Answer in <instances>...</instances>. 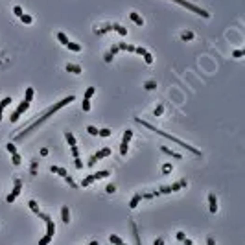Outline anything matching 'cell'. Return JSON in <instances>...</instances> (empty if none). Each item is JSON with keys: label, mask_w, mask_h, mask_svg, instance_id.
Wrapping results in <instances>:
<instances>
[{"label": "cell", "mask_w": 245, "mask_h": 245, "mask_svg": "<svg viewBox=\"0 0 245 245\" xmlns=\"http://www.w3.org/2000/svg\"><path fill=\"white\" fill-rule=\"evenodd\" d=\"M172 170H173V166H172V164H164V166H162V173L166 175V173H170V172H172Z\"/></svg>", "instance_id": "b9f144b4"}, {"label": "cell", "mask_w": 245, "mask_h": 245, "mask_svg": "<svg viewBox=\"0 0 245 245\" xmlns=\"http://www.w3.org/2000/svg\"><path fill=\"white\" fill-rule=\"evenodd\" d=\"M63 179H65V181H67V184H68V186H72V188H76V186H78L76 183H74V179H72L70 175H67V177H63Z\"/></svg>", "instance_id": "f35d334b"}, {"label": "cell", "mask_w": 245, "mask_h": 245, "mask_svg": "<svg viewBox=\"0 0 245 245\" xmlns=\"http://www.w3.org/2000/svg\"><path fill=\"white\" fill-rule=\"evenodd\" d=\"M65 138H67V142H68L70 146H76V136H74L70 131H67V133H65Z\"/></svg>", "instance_id": "d4e9b609"}, {"label": "cell", "mask_w": 245, "mask_h": 245, "mask_svg": "<svg viewBox=\"0 0 245 245\" xmlns=\"http://www.w3.org/2000/svg\"><path fill=\"white\" fill-rule=\"evenodd\" d=\"M172 2H175V4H179V6L186 7L188 11H194L195 15H201L203 19H210V13L207 11V9H201V7L195 6V4H190V2H186V0H172Z\"/></svg>", "instance_id": "277c9868"}, {"label": "cell", "mask_w": 245, "mask_h": 245, "mask_svg": "<svg viewBox=\"0 0 245 245\" xmlns=\"http://www.w3.org/2000/svg\"><path fill=\"white\" fill-rule=\"evenodd\" d=\"M113 30H114V31H118V33L124 35V37L127 35V30H125L124 26H120V24H113Z\"/></svg>", "instance_id": "484cf974"}, {"label": "cell", "mask_w": 245, "mask_h": 245, "mask_svg": "<svg viewBox=\"0 0 245 245\" xmlns=\"http://www.w3.org/2000/svg\"><path fill=\"white\" fill-rule=\"evenodd\" d=\"M39 218L46 223V234L39 240V245H48L52 240H54V236H56V223H54V219H52L48 214H44V212H41Z\"/></svg>", "instance_id": "3957f363"}, {"label": "cell", "mask_w": 245, "mask_h": 245, "mask_svg": "<svg viewBox=\"0 0 245 245\" xmlns=\"http://www.w3.org/2000/svg\"><path fill=\"white\" fill-rule=\"evenodd\" d=\"M67 48H68V50H72V52H81V44H78V42H70V41H68Z\"/></svg>", "instance_id": "cb8c5ba5"}, {"label": "cell", "mask_w": 245, "mask_h": 245, "mask_svg": "<svg viewBox=\"0 0 245 245\" xmlns=\"http://www.w3.org/2000/svg\"><path fill=\"white\" fill-rule=\"evenodd\" d=\"M37 172V162H31V173Z\"/></svg>", "instance_id": "11a10c76"}, {"label": "cell", "mask_w": 245, "mask_h": 245, "mask_svg": "<svg viewBox=\"0 0 245 245\" xmlns=\"http://www.w3.org/2000/svg\"><path fill=\"white\" fill-rule=\"evenodd\" d=\"M113 57H114V56H111V54H107V56H105V63H111V61H113Z\"/></svg>", "instance_id": "db71d44e"}, {"label": "cell", "mask_w": 245, "mask_h": 245, "mask_svg": "<svg viewBox=\"0 0 245 245\" xmlns=\"http://www.w3.org/2000/svg\"><path fill=\"white\" fill-rule=\"evenodd\" d=\"M70 150H72L74 158H76V157H79V150H78V146H70Z\"/></svg>", "instance_id": "ee69618b"}, {"label": "cell", "mask_w": 245, "mask_h": 245, "mask_svg": "<svg viewBox=\"0 0 245 245\" xmlns=\"http://www.w3.org/2000/svg\"><path fill=\"white\" fill-rule=\"evenodd\" d=\"M144 197H142V194H135L133 197H131V201H129V208L131 210H135L138 205H140V201H142Z\"/></svg>", "instance_id": "7c38bea8"}, {"label": "cell", "mask_w": 245, "mask_h": 245, "mask_svg": "<svg viewBox=\"0 0 245 245\" xmlns=\"http://www.w3.org/2000/svg\"><path fill=\"white\" fill-rule=\"evenodd\" d=\"M243 54H245L243 50H234V54H232V56L236 57V59H240V57H243Z\"/></svg>", "instance_id": "f6af8a7d"}, {"label": "cell", "mask_w": 245, "mask_h": 245, "mask_svg": "<svg viewBox=\"0 0 245 245\" xmlns=\"http://www.w3.org/2000/svg\"><path fill=\"white\" fill-rule=\"evenodd\" d=\"M131 138H133V131H131V129H125V131H124V136H122V144H120V155H122V157L127 155Z\"/></svg>", "instance_id": "52a82bcc"}, {"label": "cell", "mask_w": 245, "mask_h": 245, "mask_svg": "<svg viewBox=\"0 0 245 245\" xmlns=\"http://www.w3.org/2000/svg\"><path fill=\"white\" fill-rule=\"evenodd\" d=\"M188 183H186V179H181V181H177V183H173V184H170V186H161L157 190V194L158 195H164V194H172V192H177V190H181V188H184Z\"/></svg>", "instance_id": "5b68a950"}, {"label": "cell", "mask_w": 245, "mask_h": 245, "mask_svg": "<svg viewBox=\"0 0 245 245\" xmlns=\"http://www.w3.org/2000/svg\"><path fill=\"white\" fill-rule=\"evenodd\" d=\"M175 236H177V240H179V241H183V240H184V238H186V234H184V232H183V230H179V232H177V234H175Z\"/></svg>", "instance_id": "7dc6e473"}, {"label": "cell", "mask_w": 245, "mask_h": 245, "mask_svg": "<svg viewBox=\"0 0 245 245\" xmlns=\"http://www.w3.org/2000/svg\"><path fill=\"white\" fill-rule=\"evenodd\" d=\"M109 241H111L113 245H122V243H124V240L118 236V234H111V236H109Z\"/></svg>", "instance_id": "ffe728a7"}, {"label": "cell", "mask_w": 245, "mask_h": 245, "mask_svg": "<svg viewBox=\"0 0 245 245\" xmlns=\"http://www.w3.org/2000/svg\"><path fill=\"white\" fill-rule=\"evenodd\" d=\"M11 162H13V166H20L22 158H20V155H19V153H13V155H11Z\"/></svg>", "instance_id": "f546056e"}, {"label": "cell", "mask_w": 245, "mask_h": 245, "mask_svg": "<svg viewBox=\"0 0 245 245\" xmlns=\"http://www.w3.org/2000/svg\"><path fill=\"white\" fill-rule=\"evenodd\" d=\"M208 208H210L212 214H216V212H218V199H216L214 194H208Z\"/></svg>", "instance_id": "8fae6325"}, {"label": "cell", "mask_w": 245, "mask_h": 245, "mask_svg": "<svg viewBox=\"0 0 245 245\" xmlns=\"http://www.w3.org/2000/svg\"><path fill=\"white\" fill-rule=\"evenodd\" d=\"M13 13H15L17 17H20V15H22V7H20V6H15V7H13Z\"/></svg>", "instance_id": "bcb514c9"}, {"label": "cell", "mask_w": 245, "mask_h": 245, "mask_svg": "<svg viewBox=\"0 0 245 245\" xmlns=\"http://www.w3.org/2000/svg\"><path fill=\"white\" fill-rule=\"evenodd\" d=\"M87 245H100V241H89Z\"/></svg>", "instance_id": "6f0895ef"}, {"label": "cell", "mask_w": 245, "mask_h": 245, "mask_svg": "<svg viewBox=\"0 0 245 245\" xmlns=\"http://www.w3.org/2000/svg\"><path fill=\"white\" fill-rule=\"evenodd\" d=\"M113 135V131L109 129V127H103V129H98V136H103V138H107V136H111Z\"/></svg>", "instance_id": "7402d4cb"}, {"label": "cell", "mask_w": 245, "mask_h": 245, "mask_svg": "<svg viewBox=\"0 0 245 245\" xmlns=\"http://www.w3.org/2000/svg\"><path fill=\"white\" fill-rule=\"evenodd\" d=\"M153 245H164V240H162V238H158V240L153 241Z\"/></svg>", "instance_id": "f5cc1de1"}, {"label": "cell", "mask_w": 245, "mask_h": 245, "mask_svg": "<svg viewBox=\"0 0 245 245\" xmlns=\"http://www.w3.org/2000/svg\"><path fill=\"white\" fill-rule=\"evenodd\" d=\"M20 20H22V22H24V24H31V22H33V19H31L30 15H24V13H22V15H20Z\"/></svg>", "instance_id": "8d00e7d4"}, {"label": "cell", "mask_w": 245, "mask_h": 245, "mask_svg": "<svg viewBox=\"0 0 245 245\" xmlns=\"http://www.w3.org/2000/svg\"><path fill=\"white\" fill-rule=\"evenodd\" d=\"M61 219H63V223H70V210H68V207H61Z\"/></svg>", "instance_id": "9a60e30c"}, {"label": "cell", "mask_w": 245, "mask_h": 245, "mask_svg": "<svg viewBox=\"0 0 245 245\" xmlns=\"http://www.w3.org/2000/svg\"><path fill=\"white\" fill-rule=\"evenodd\" d=\"M28 207H30V210L31 212H33V214H41V210H39V205H37V201H33V199H31V201H28Z\"/></svg>", "instance_id": "d6986e66"}, {"label": "cell", "mask_w": 245, "mask_h": 245, "mask_svg": "<svg viewBox=\"0 0 245 245\" xmlns=\"http://www.w3.org/2000/svg\"><path fill=\"white\" fill-rule=\"evenodd\" d=\"M144 89H146V90H153V89H157V81H153V79L146 81V83H144Z\"/></svg>", "instance_id": "f1b7e54d"}, {"label": "cell", "mask_w": 245, "mask_h": 245, "mask_svg": "<svg viewBox=\"0 0 245 245\" xmlns=\"http://www.w3.org/2000/svg\"><path fill=\"white\" fill-rule=\"evenodd\" d=\"M94 92H96V89H94V87H89L87 90H85V100H90L92 96H94Z\"/></svg>", "instance_id": "4dcf8cb0"}, {"label": "cell", "mask_w": 245, "mask_h": 245, "mask_svg": "<svg viewBox=\"0 0 245 245\" xmlns=\"http://www.w3.org/2000/svg\"><path fill=\"white\" fill-rule=\"evenodd\" d=\"M111 155V147H103V150H100V151H96L92 157H90V161L87 162V166H94L98 161H101V158H105V157H109Z\"/></svg>", "instance_id": "9c48e42d"}, {"label": "cell", "mask_w": 245, "mask_h": 245, "mask_svg": "<svg viewBox=\"0 0 245 245\" xmlns=\"http://www.w3.org/2000/svg\"><path fill=\"white\" fill-rule=\"evenodd\" d=\"M50 172L52 173H57V175H61V177H67L68 175V172L65 168H59V166H50Z\"/></svg>", "instance_id": "2e32d148"}, {"label": "cell", "mask_w": 245, "mask_h": 245, "mask_svg": "<svg viewBox=\"0 0 245 245\" xmlns=\"http://www.w3.org/2000/svg\"><path fill=\"white\" fill-rule=\"evenodd\" d=\"M81 105H83V111H85V113H89V111H90V100H83Z\"/></svg>", "instance_id": "60d3db41"}, {"label": "cell", "mask_w": 245, "mask_h": 245, "mask_svg": "<svg viewBox=\"0 0 245 245\" xmlns=\"http://www.w3.org/2000/svg\"><path fill=\"white\" fill-rule=\"evenodd\" d=\"M161 150H162V153H166V155H170V157L177 158V161H181V158H183V155H181V153H177V151H173V150H170V147H166V146H161Z\"/></svg>", "instance_id": "5bb4252c"}, {"label": "cell", "mask_w": 245, "mask_h": 245, "mask_svg": "<svg viewBox=\"0 0 245 245\" xmlns=\"http://www.w3.org/2000/svg\"><path fill=\"white\" fill-rule=\"evenodd\" d=\"M6 150H7L9 153H11V155H13V153H17V147H15V144H13V142H7V144H6Z\"/></svg>", "instance_id": "d590c367"}, {"label": "cell", "mask_w": 245, "mask_h": 245, "mask_svg": "<svg viewBox=\"0 0 245 245\" xmlns=\"http://www.w3.org/2000/svg\"><path fill=\"white\" fill-rule=\"evenodd\" d=\"M105 192H107V194H114V192H116V186H114V184H107Z\"/></svg>", "instance_id": "7bdbcfd3"}, {"label": "cell", "mask_w": 245, "mask_h": 245, "mask_svg": "<svg viewBox=\"0 0 245 245\" xmlns=\"http://www.w3.org/2000/svg\"><path fill=\"white\" fill-rule=\"evenodd\" d=\"M142 57H144V61H146V65H151V63H153V56L150 54V52H146Z\"/></svg>", "instance_id": "e575fe53"}, {"label": "cell", "mask_w": 245, "mask_h": 245, "mask_svg": "<svg viewBox=\"0 0 245 245\" xmlns=\"http://www.w3.org/2000/svg\"><path fill=\"white\" fill-rule=\"evenodd\" d=\"M129 19L133 20L135 24H138V26H144V19H142L140 15H138V13H135V11H133V13H129Z\"/></svg>", "instance_id": "e0dca14e"}, {"label": "cell", "mask_w": 245, "mask_h": 245, "mask_svg": "<svg viewBox=\"0 0 245 245\" xmlns=\"http://www.w3.org/2000/svg\"><path fill=\"white\" fill-rule=\"evenodd\" d=\"M87 133H89L90 136H98V129H96L94 125H87Z\"/></svg>", "instance_id": "836d02e7"}, {"label": "cell", "mask_w": 245, "mask_h": 245, "mask_svg": "<svg viewBox=\"0 0 245 245\" xmlns=\"http://www.w3.org/2000/svg\"><path fill=\"white\" fill-rule=\"evenodd\" d=\"M122 245H125V243H122Z\"/></svg>", "instance_id": "680465c9"}, {"label": "cell", "mask_w": 245, "mask_h": 245, "mask_svg": "<svg viewBox=\"0 0 245 245\" xmlns=\"http://www.w3.org/2000/svg\"><path fill=\"white\" fill-rule=\"evenodd\" d=\"M9 103H11V98H9V96H7V98H4L2 101H0V122H2V113H4V109L7 107Z\"/></svg>", "instance_id": "ac0fdd59"}, {"label": "cell", "mask_w": 245, "mask_h": 245, "mask_svg": "<svg viewBox=\"0 0 245 245\" xmlns=\"http://www.w3.org/2000/svg\"><path fill=\"white\" fill-rule=\"evenodd\" d=\"M116 52H120V50H118V44H114V46H113V48L109 50V54H111V56H114Z\"/></svg>", "instance_id": "681fc988"}, {"label": "cell", "mask_w": 245, "mask_h": 245, "mask_svg": "<svg viewBox=\"0 0 245 245\" xmlns=\"http://www.w3.org/2000/svg\"><path fill=\"white\" fill-rule=\"evenodd\" d=\"M111 30H113V24H107V26H103V28H100V30H96V33L101 35V33H105V31H111Z\"/></svg>", "instance_id": "d6a6232c"}, {"label": "cell", "mask_w": 245, "mask_h": 245, "mask_svg": "<svg viewBox=\"0 0 245 245\" xmlns=\"http://www.w3.org/2000/svg\"><path fill=\"white\" fill-rule=\"evenodd\" d=\"M131 230H133V236H135V243L136 245H142V241H140V236H138V232H136V225L131 221Z\"/></svg>", "instance_id": "44dd1931"}, {"label": "cell", "mask_w": 245, "mask_h": 245, "mask_svg": "<svg viewBox=\"0 0 245 245\" xmlns=\"http://www.w3.org/2000/svg\"><path fill=\"white\" fill-rule=\"evenodd\" d=\"M74 162H76V168H78V170H81V168H83V162H81V158H79V157H76V158H74Z\"/></svg>", "instance_id": "c3c4849f"}, {"label": "cell", "mask_w": 245, "mask_h": 245, "mask_svg": "<svg viewBox=\"0 0 245 245\" xmlns=\"http://www.w3.org/2000/svg\"><path fill=\"white\" fill-rule=\"evenodd\" d=\"M41 155H42V157L48 155V150H46V147H42V150H41Z\"/></svg>", "instance_id": "9f6ffc18"}, {"label": "cell", "mask_w": 245, "mask_h": 245, "mask_svg": "<svg viewBox=\"0 0 245 245\" xmlns=\"http://www.w3.org/2000/svg\"><path fill=\"white\" fill-rule=\"evenodd\" d=\"M162 113H164V105H157V109L153 111V116H155V118H158Z\"/></svg>", "instance_id": "1f68e13d"}, {"label": "cell", "mask_w": 245, "mask_h": 245, "mask_svg": "<svg viewBox=\"0 0 245 245\" xmlns=\"http://www.w3.org/2000/svg\"><path fill=\"white\" fill-rule=\"evenodd\" d=\"M183 245H194V241H192L190 238H184V240H183Z\"/></svg>", "instance_id": "816d5d0a"}, {"label": "cell", "mask_w": 245, "mask_h": 245, "mask_svg": "<svg viewBox=\"0 0 245 245\" xmlns=\"http://www.w3.org/2000/svg\"><path fill=\"white\" fill-rule=\"evenodd\" d=\"M30 103H31V101H28V100H22V101H20V105H19V107L15 109V113H13L11 116H9V120H11V122H17V120L20 118V116H22V114L28 111Z\"/></svg>", "instance_id": "ba28073f"}, {"label": "cell", "mask_w": 245, "mask_h": 245, "mask_svg": "<svg viewBox=\"0 0 245 245\" xmlns=\"http://www.w3.org/2000/svg\"><path fill=\"white\" fill-rule=\"evenodd\" d=\"M20 192H22V181H15V188H13V192H11V194H9L7 197H6V201H7V203H13V201L19 197V194H20Z\"/></svg>", "instance_id": "30bf717a"}, {"label": "cell", "mask_w": 245, "mask_h": 245, "mask_svg": "<svg viewBox=\"0 0 245 245\" xmlns=\"http://www.w3.org/2000/svg\"><path fill=\"white\" fill-rule=\"evenodd\" d=\"M111 175V172H107V170H101V172H96V173H90L89 177H85L83 181H81V186L85 188V186H90L92 183H96V181H100V179H103V177H109Z\"/></svg>", "instance_id": "8992f818"}, {"label": "cell", "mask_w": 245, "mask_h": 245, "mask_svg": "<svg viewBox=\"0 0 245 245\" xmlns=\"http://www.w3.org/2000/svg\"><path fill=\"white\" fill-rule=\"evenodd\" d=\"M135 122H136V124H140V125H144L146 129H150V131H153L155 135H158V136H164V138H168V140H172V142L179 144L181 147H184L186 151H190V153H194L195 157H201V151L197 150V147H194V146H190V144H186V142H183V140H179V138L172 136V135H170V133H164V131H161V129H157L155 125H151V124H147V122H144L142 118H135Z\"/></svg>", "instance_id": "7a4b0ae2"}, {"label": "cell", "mask_w": 245, "mask_h": 245, "mask_svg": "<svg viewBox=\"0 0 245 245\" xmlns=\"http://www.w3.org/2000/svg\"><path fill=\"white\" fill-rule=\"evenodd\" d=\"M74 100H76V96H72V94H70V96H67V98H63L61 101L54 103V105H52V107H48V109H46L44 113H42V116H41V118H37V120H35L33 124L30 125V127H26V129H24L22 133H19V135H17V138H15V140H17V142H20V140H24V138H26V136H28L30 133H33V131L37 129L39 125H42V124H44V122H46V118H50L52 114H56V113H57L59 109H63V107H65V105L72 103Z\"/></svg>", "instance_id": "6da1fadb"}, {"label": "cell", "mask_w": 245, "mask_h": 245, "mask_svg": "<svg viewBox=\"0 0 245 245\" xmlns=\"http://www.w3.org/2000/svg\"><path fill=\"white\" fill-rule=\"evenodd\" d=\"M207 245H216V241H214V238H212V236L207 238Z\"/></svg>", "instance_id": "f907efd6"}, {"label": "cell", "mask_w": 245, "mask_h": 245, "mask_svg": "<svg viewBox=\"0 0 245 245\" xmlns=\"http://www.w3.org/2000/svg\"><path fill=\"white\" fill-rule=\"evenodd\" d=\"M57 41L61 42V44H65V46L68 44V37H67L65 33H63V31H59V33H57Z\"/></svg>", "instance_id": "83f0119b"}, {"label": "cell", "mask_w": 245, "mask_h": 245, "mask_svg": "<svg viewBox=\"0 0 245 245\" xmlns=\"http://www.w3.org/2000/svg\"><path fill=\"white\" fill-rule=\"evenodd\" d=\"M118 50H125V52H135V46H133V44H125V42H120V44H118Z\"/></svg>", "instance_id": "4316f807"}, {"label": "cell", "mask_w": 245, "mask_h": 245, "mask_svg": "<svg viewBox=\"0 0 245 245\" xmlns=\"http://www.w3.org/2000/svg\"><path fill=\"white\" fill-rule=\"evenodd\" d=\"M181 39H183V41H192V39H194V33H192V31H186V33L181 35Z\"/></svg>", "instance_id": "74e56055"}, {"label": "cell", "mask_w": 245, "mask_h": 245, "mask_svg": "<svg viewBox=\"0 0 245 245\" xmlns=\"http://www.w3.org/2000/svg\"><path fill=\"white\" fill-rule=\"evenodd\" d=\"M65 70L70 72V74H83V68L79 65H74V63H68V65L65 67Z\"/></svg>", "instance_id": "4fadbf2b"}, {"label": "cell", "mask_w": 245, "mask_h": 245, "mask_svg": "<svg viewBox=\"0 0 245 245\" xmlns=\"http://www.w3.org/2000/svg\"><path fill=\"white\" fill-rule=\"evenodd\" d=\"M146 52H147V50H146L144 46H135V54H138V56H144Z\"/></svg>", "instance_id": "ab89813d"}, {"label": "cell", "mask_w": 245, "mask_h": 245, "mask_svg": "<svg viewBox=\"0 0 245 245\" xmlns=\"http://www.w3.org/2000/svg\"><path fill=\"white\" fill-rule=\"evenodd\" d=\"M33 96H35V90L31 89V87H28V89H26V94H24V100L31 101V100H33Z\"/></svg>", "instance_id": "603a6c76"}]
</instances>
